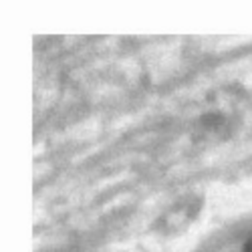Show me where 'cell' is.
<instances>
[{
	"mask_svg": "<svg viewBox=\"0 0 252 252\" xmlns=\"http://www.w3.org/2000/svg\"><path fill=\"white\" fill-rule=\"evenodd\" d=\"M244 252H252V238H250V240L244 244Z\"/></svg>",
	"mask_w": 252,
	"mask_h": 252,
	"instance_id": "1",
	"label": "cell"
}]
</instances>
